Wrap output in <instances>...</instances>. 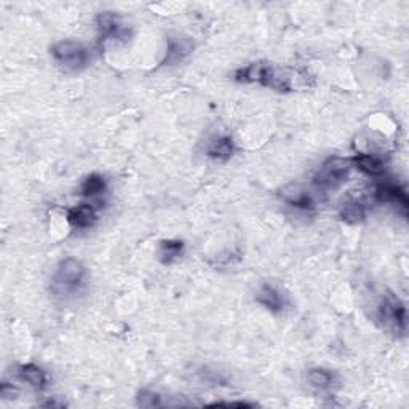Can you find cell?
Masks as SVG:
<instances>
[{"mask_svg":"<svg viewBox=\"0 0 409 409\" xmlns=\"http://www.w3.org/2000/svg\"><path fill=\"white\" fill-rule=\"evenodd\" d=\"M87 271L83 264L74 258H67L59 262L50 283V289L56 297H72L78 294L85 286Z\"/></svg>","mask_w":409,"mask_h":409,"instance_id":"1","label":"cell"},{"mask_svg":"<svg viewBox=\"0 0 409 409\" xmlns=\"http://www.w3.org/2000/svg\"><path fill=\"white\" fill-rule=\"evenodd\" d=\"M235 78L238 82L245 83L258 82L264 85V87L277 90V92H291L293 90L291 77L288 76L286 71L272 66L269 63L249 64L245 69H240V71L235 72Z\"/></svg>","mask_w":409,"mask_h":409,"instance_id":"2","label":"cell"},{"mask_svg":"<svg viewBox=\"0 0 409 409\" xmlns=\"http://www.w3.org/2000/svg\"><path fill=\"white\" fill-rule=\"evenodd\" d=\"M376 320L386 331L395 334V336H405L408 328L405 302L397 294L386 291L377 306Z\"/></svg>","mask_w":409,"mask_h":409,"instance_id":"3","label":"cell"},{"mask_svg":"<svg viewBox=\"0 0 409 409\" xmlns=\"http://www.w3.org/2000/svg\"><path fill=\"white\" fill-rule=\"evenodd\" d=\"M54 63L67 72H78L87 67L90 52L83 43L76 41H61L50 48Z\"/></svg>","mask_w":409,"mask_h":409,"instance_id":"4","label":"cell"},{"mask_svg":"<svg viewBox=\"0 0 409 409\" xmlns=\"http://www.w3.org/2000/svg\"><path fill=\"white\" fill-rule=\"evenodd\" d=\"M352 158L331 157L322 165L318 173L313 176V184L322 191H331L337 189L347 181L352 169Z\"/></svg>","mask_w":409,"mask_h":409,"instance_id":"5","label":"cell"},{"mask_svg":"<svg viewBox=\"0 0 409 409\" xmlns=\"http://www.w3.org/2000/svg\"><path fill=\"white\" fill-rule=\"evenodd\" d=\"M374 197H376L377 202L381 203H390L395 207L398 211L401 213V216H406L408 213V196L405 189L397 186V184L386 182L381 184V186L376 187V192H374Z\"/></svg>","mask_w":409,"mask_h":409,"instance_id":"6","label":"cell"},{"mask_svg":"<svg viewBox=\"0 0 409 409\" xmlns=\"http://www.w3.org/2000/svg\"><path fill=\"white\" fill-rule=\"evenodd\" d=\"M98 221L96 208L93 204L81 203L67 211V222L76 229H90Z\"/></svg>","mask_w":409,"mask_h":409,"instance_id":"7","label":"cell"},{"mask_svg":"<svg viewBox=\"0 0 409 409\" xmlns=\"http://www.w3.org/2000/svg\"><path fill=\"white\" fill-rule=\"evenodd\" d=\"M256 301L273 313H280L283 312V308H285V296H283L280 289L273 285H269V283H264V285L258 289Z\"/></svg>","mask_w":409,"mask_h":409,"instance_id":"8","label":"cell"},{"mask_svg":"<svg viewBox=\"0 0 409 409\" xmlns=\"http://www.w3.org/2000/svg\"><path fill=\"white\" fill-rule=\"evenodd\" d=\"M307 382L317 392H331L337 386V376L325 368H312L307 373Z\"/></svg>","mask_w":409,"mask_h":409,"instance_id":"9","label":"cell"},{"mask_svg":"<svg viewBox=\"0 0 409 409\" xmlns=\"http://www.w3.org/2000/svg\"><path fill=\"white\" fill-rule=\"evenodd\" d=\"M193 50V43L191 39L187 37H174L168 41V50L167 56L163 59V64H178L181 63L184 58L187 56Z\"/></svg>","mask_w":409,"mask_h":409,"instance_id":"10","label":"cell"},{"mask_svg":"<svg viewBox=\"0 0 409 409\" xmlns=\"http://www.w3.org/2000/svg\"><path fill=\"white\" fill-rule=\"evenodd\" d=\"M233 151H235V147H233L232 138L218 136L209 141L207 147V156L214 158V160L226 162L233 156Z\"/></svg>","mask_w":409,"mask_h":409,"instance_id":"11","label":"cell"},{"mask_svg":"<svg viewBox=\"0 0 409 409\" xmlns=\"http://www.w3.org/2000/svg\"><path fill=\"white\" fill-rule=\"evenodd\" d=\"M96 24H98V31L101 34V39H114V37H122L123 34V28L120 24V19H118L117 14H114L112 12H106L101 13L96 18Z\"/></svg>","mask_w":409,"mask_h":409,"instance_id":"12","label":"cell"},{"mask_svg":"<svg viewBox=\"0 0 409 409\" xmlns=\"http://www.w3.org/2000/svg\"><path fill=\"white\" fill-rule=\"evenodd\" d=\"M18 376L21 381L28 382L29 386L37 388V390H43L47 387V374H45L43 369L41 366L34 365V363H28V365L19 366Z\"/></svg>","mask_w":409,"mask_h":409,"instance_id":"13","label":"cell"},{"mask_svg":"<svg viewBox=\"0 0 409 409\" xmlns=\"http://www.w3.org/2000/svg\"><path fill=\"white\" fill-rule=\"evenodd\" d=\"M352 165L368 174V176H381L384 169H386L384 163L377 157L371 156V154H358V156L352 158Z\"/></svg>","mask_w":409,"mask_h":409,"instance_id":"14","label":"cell"},{"mask_svg":"<svg viewBox=\"0 0 409 409\" xmlns=\"http://www.w3.org/2000/svg\"><path fill=\"white\" fill-rule=\"evenodd\" d=\"M339 218H341L342 221L347 224H358V222L365 221V218H366L365 203L358 202V200L344 203V207L341 208V213H339Z\"/></svg>","mask_w":409,"mask_h":409,"instance_id":"15","label":"cell"},{"mask_svg":"<svg viewBox=\"0 0 409 409\" xmlns=\"http://www.w3.org/2000/svg\"><path fill=\"white\" fill-rule=\"evenodd\" d=\"M106 192V181L101 174L93 173L83 179L82 186H81V193L87 198H94L103 196Z\"/></svg>","mask_w":409,"mask_h":409,"instance_id":"16","label":"cell"},{"mask_svg":"<svg viewBox=\"0 0 409 409\" xmlns=\"http://www.w3.org/2000/svg\"><path fill=\"white\" fill-rule=\"evenodd\" d=\"M184 243L181 240H165L160 243L158 256L163 264H173L182 256Z\"/></svg>","mask_w":409,"mask_h":409,"instance_id":"17","label":"cell"},{"mask_svg":"<svg viewBox=\"0 0 409 409\" xmlns=\"http://www.w3.org/2000/svg\"><path fill=\"white\" fill-rule=\"evenodd\" d=\"M138 405L144 408H157V406H162L163 403L158 393L151 390H143L138 397Z\"/></svg>","mask_w":409,"mask_h":409,"instance_id":"18","label":"cell"}]
</instances>
